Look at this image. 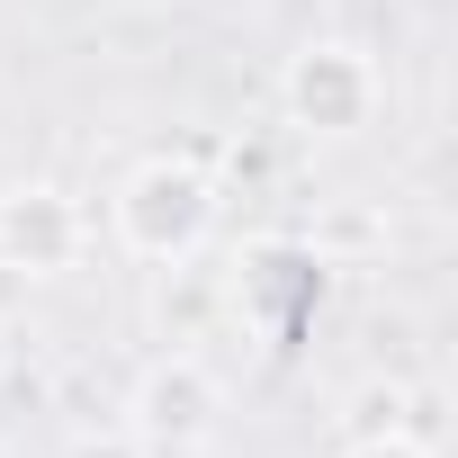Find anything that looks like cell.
Here are the masks:
<instances>
[{
  "instance_id": "cell-4",
  "label": "cell",
  "mask_w": 458,
  "mask_h": 458,
  "mask_svg": "<svg viewBox=\"0 0 458 458\" xmlns=\"http://www.w3.org/2000/svg\"><path fill=\"white\" fill-rule=\"evenodd\" d=\"M0 261L28 270V279H55L81 261V207L64 189H10L0 198Z\"/></svg>"
},
{
  "instance_id": "cell-3",
  "label": "cell",
  "mask_w": 458,
  "mask_h": 458,
  "mask_svg": "<svg viewBox=\"0 0 458 458\" xmlns=\"http://www.w3.org/2000/svg\"><path fill=\"white\" fill-rule=\"evenodd\" d=\"M135 422V440L144 449H198L207 431H216V413H225V395H216V377L180 351V360H153L144 377H135V404H126Z\"/></svg>"
},
{
  "instance_id": "cell-2",
  "label": "cell",
  "mask_w": 458,
  "mask_h": 458,
  "mask_svg": "<svg viewBox=\"0 0 458 458\" xmlns=\"http://www.w3.org/2000/svg\"><path fill=\"white\" fill-rule=\"evenodd\" d=\"M279 99H288V117H297L306 135H360V126L377 117V64H369L360 46H342V37H315V46L288 55Z\"/></svg>"
},
{
  "instance_id": "cell-5",
  "label": "cell",
  "mask_w": 458,
  "mask_h": 458,
  "mask_svg": "<svg viewBox=\"0 0 458 458\" xmlns=\"http://www.w3.org/2000/svg\"><path fill=\"white\" fill-rule=\"evenodd\" d=\"M72 458H153V449H144L135 431H90V440H81Z\"/></svg>"
},
{
  "instance_id": "cell-1",
  "label": "cell",
  "mask_w": 458,
  "mask_h": 458,
  "mask_svg": "<svg viewBox=\"0 0 458 458\" xmlns=\"http://www.w3.org/2000/svg\"><path fill=\"white\" fill-rule=\"evenodd\" d=\"M108 225H117V243H126L135 261L171 270V261H189V252L216 234V180H207L198 162H180V153H153V162H135V171L117 180Z\"/></svg>"
},
{
  "instance_id": "cell-6",
  "label": "cell",
  "mask_w": 458,
  "mask_h": 458,
  "mask_svg": "<svg viewBox=\"0 0 458 458\" xmlns=\"http://www.w3.org/2000/svg\"><path fill=\"white\" fill-rule=\"evenodd\" d=\"M351 458H431V449H413V440H395V431H377V440H360Z\"/></svg>"
}]
</instances>
